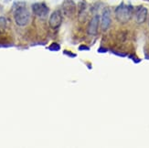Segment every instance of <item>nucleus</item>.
Returning a JSON list of instances; mask_svg holds the SVG:
<instances>
[{
  "label": "nucleus",
  "mask_w": 149,
  "mask_h": 148,
  "mask_svg": "<svg viewBox=\"0 0 149 148\" xmlns=\"http://www.w3.org/2000/svg\"><path fill=\"white\" fill-rule=\"evenodd\" d=\"M14 19L17 25L24 27L29 23L30 20V12L27 8L24 3H18L14 8Z\"/></svg>",
  "instance_id": "f257e3e1"
},
{
  "label": "nucleus",
  "mask_w": 149,
  "mask_h": 148,
  "mask_svg": "<svg viewBox=\"0 0 149 148\" xmlns=\"http://www.w3.org/2000/svg\"><path fill=\"white\" fill-rule=\"evenodd\" d=\"M133 14V8L130 5L122 3L115 9L116 19L121 23H126L131 19Z\"/></svg>",
  "instance_id": "f03ea898"
},
{
  "label": "nucleus",
  "mask_w": 149,
  "mask_h": 148,
  "mask_svg": "<svg viewBox=\"0 0 149 148\" xmlns=\"http://www.w3.org/2000/svg\"><path fill=\"white\" fill-rule=\"evenodd\" d=\"M32 11L37 17L44 18L48 16L49 9L44 3H35L32 5Z\"/></svg>",
  "instance_id": "7ed1b4c3"
},
{
  "label": "nucleus",
  "mask_w": 149,
  "mask_h": 148,
  "mask_svg": "<svg viewBox=\"0 0 149 148\" xmlns=\"http://www.w3.org/2000/svg\"><path fill=\"white\" fill-rule=\"evenodd\" d=\"M62 23V15L61 12L60 10H56L54 11L52 14H51L49 20V24L51 27V28H58L61 25Z\"/></svg>",
  "instance_id": "20e7f679"
},
{
  "label": "nucleus",
  "mask_w": 149,
  "mask_h": 148,
  "mask_svg": "<svg viewBox=\"0 0 149 148\" xmlns=\"http://www.w3.org/2000/svg\"><path fill=\"white\" fill-rule=\"evenodd\" d=\"M99 22H100V17L98 15L94 16L88 25V34L91 36H94L97 34L98 32V28H99Z\"/></svg>",
  "instance_id": "39448f33"
},
{
  "label": "nucleus",
  "mask_w": 149,
  "mask_h": 148,
  "mask_svg": "<svg viewBox=\"0 0 149 148\" xmlns=\"http://www.w3.org/2000/svg\"><path fill=\"white\" fill-rule=\"evenodd\" d=\"M76 6L72 0H65L62 4V11L67 17H72L75 13Z\"/></svg>",
  "instance_id": "423d86ee"
},
{
  "label": "nucleus",
  "mask_w": 149,
  "mask_h": 148,
  "mask_svg": "<svg viewBox=\"0 0 149 148\" xmlns=\"http://www.w3.org/2000/svg\"><path fill=\"white\" fill-rule=\"evenodd\" d=\"M111 12H110L109 9H105L103 11L102 15V18H101V27L102 30H107L110 26H111Z\"/></svg>",
  "instance_id": "0eeeda50"
},
{
  "label": "nucleus",
  "mask_w": 149,
  "mask_h": 148,
  "mask_svg": "<svg viewBox=\"0 0 149 148\" xmlns=\"http://www.w3.org/2000/svg\"><path fill=\"white\" fill-rule=\"evenodd\" d=\"M147 17V9L146 8H140L136 13V22L138 24H142L144 23L146 20Z\"/></svg>",
  "instance_id": "6e6552de"
},
{
  "label": "nucleus",
  "mask_w": 149,
  "mask_h": 148,
  "mask_svg": "<svg viewBox=\"0 0 149 148\" xmlns=\"http://www.w3.org/2000/svg\"><path fill=\"white\" fill-rule=\"evenodd\" d=\"M49 49L50 50H59L60 49V45H58L56 43H53L52 45H50Z\"/></svg>",
  "instance_id": "1a4fd4ad"
}]
</instances>
